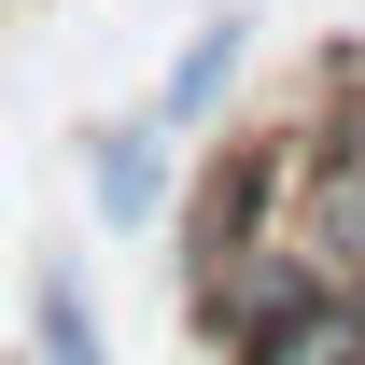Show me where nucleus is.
Instances as JSON below:
<instances>
[{
  "mask_svg": "<svg viewBox=\"0 0 365 365\" xmlns=\"http://www.w3.org/2000/svg\"><path fill=\"white\" fill-rule=\"evenodd\" d=\"M98 211H113V225H155V127H98Z\"/></svg>",
  "mask_w": 365,
  "mask_h": 365,
  "instance_id": "423d86ee",
  "label": "nucleus"
},
{
  "mask_svg": "<svg viewBox=\"0 0 365 365\" xmlns=\"http://www.w3.org/2000/svg\"><path fill=\"white\" fill-rule=\"evenodd\" d=\"M239 43H253V29H239V14H211V29L182 43V71H169V98H155V127H197V113H211V98L239 85Z\"/></svg>",
  "mask_w": 365,
  "mask_h": 365,
  "instance_id": "39448f33",
  "label": "nucleus"
},
{
  "mask_svg": "<svg viewBox=\"0 0 365 365\" xmlns=\"http://www.w3.org/2000/svg\"><path fill=\"white\" fill-rule=\"evenodd\" d=\"M253 211H267V155H225V169L197 182V211H182V267H225L239 239H253Z\"/></svg>",
  "mask_w": 365,
  "mask_h": 365,
  "instance_id": "20e7f679",
  "label": "nucleus"
},
{
  "mask_svg": "<svg viewBox=\"0 0 365 365\" xmlns=\"http://www.w3.org/2000/svg\"><path fill=\"white\" fill-rule=\"evenodd\" d=\"M309 281H323V267H309V239H295V253H281V239H239L225 267H197V323L239 351V337H253V323H281Z\"/></svg>",
  "mask_w": 365,
  "mask_h": 365,
  "instance_id": "f257e3e1",
  "label": "nucleus"
},
{
  "mask_svg": "<svg viewBox=\"0 0 365 365\" xmlns=\"http://www.w3.org/2000/svg\"><path fill=\"white\" fill-rule=\"evenodd\" d=\"M29 337H43V365H113V351H98V295H85L71 267L43 281V309H29Z\"/></svg>",
  "mask_w": 365,
  "mask_h": 365,
  "instance_id": "0eeeda50",
  "label": "nucleus"
},
{
  "mask_svg": "<svg viewBox=\"0 0 365 365\" xmlns=\"http://www.w3.org/2000/svg\"><path fill=\"white\" fill-rule=\"evenodd\" d=\"M295 239H309L323 281H365V113L309 155V197H295Z\"/></svg>",
  "mask_w": 365,
  "mask_h": 365,
  "instance_id": "f03ea898",
  "label": "nucleus"
},
{
  "mask_svg": "<svg viewBox=\"0 0 365 365\" xmlns=\"http://www.w3.org/2000/svg\"><path fill=\"white\" fill-rule=\"evenodd\" d=\"M239 365H365V281H309L281 323L239 337Z\"/></svg>",
  "mask_w": 365,
  "mask_h": 365,
  "instance_id": "7ed1b4c3",
  "label": "nucleus"
}]
</instances>
